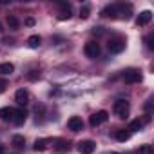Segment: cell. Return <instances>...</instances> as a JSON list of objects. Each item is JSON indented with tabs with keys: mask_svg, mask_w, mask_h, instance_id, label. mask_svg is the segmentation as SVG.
I'll return each mask as SVG.
<instances>
[{
	"mask_svg": "<svg viewBox=\"0 0 154 154\" xmlns=\"http://www.w3.org/2000/svg\"><path fill=\"white\" fill-rule=\"evenodd\" d=\"M147 120H149V118H145V120H140V118H138V120H132V122L129 123V129H127V131H131V132L141 131V129H143V125L147 123Z\"/></svg>",
	"mask_w": 154,
	"mask_h": 154,
	"instance_id": "11",
	"label": "cell"
},
{
	"mask_svg": "<svg viewBox=\"0 0 154 154\" xmlns=\"http://www.w3.org/2000/svg\"><path fill=\"white\" fill-rule=\"evenodd\" d=\"M94 149H96V145H94V141H91V140H84V141L78 143V152H80V154H93Z\"/></svg>",
	"mask_w": 154,
	"mask_h": 154,
	"instance_id": "5",
	"label": "cell"
},
{
	"mask_svg": "<svg viewBox=\"0 0 154 154\" xmlns=\"http://www.w3.org/2000/svg\"><path fill=\"white\" fill-rule=\"evenodd\" d=\"M84 53L87 58H98L100 56V45L96 42H87L84 47Z\"/></svg>",
	"mask_w": 154,
	"mask_h": 154,
	"instance_id": "3",
	"label": "cell"
},
{
	"mask_svg": "<svg viewBox=\"0 0 154 154\" xmlns=\"http://www.w3.org/2000/svg\"><path fill=\"white\" fill-rule=\"evenodd\" d=\"M13 145H15L17 149H22V147L26 145V140H24V136H20V134L13 136Z\"/></svg>",
	"mask_w": 154,
	"mask_h": 154,
	"instance_id": "21",
	"label": "cell"
},
{
	"mask_svg": "<svg viewBox=\"0 0 154 154\" xmlns=\"http://www.w3.org/2000/svg\"><path fill=\"white\" fill-rule=\"evenodd\" d=\"M17 125H22L26 120H27V111L26 109H17V111H13V118H11Z\"/></svg>",
	"mask_w": 154,
	"mask_h": 154,
	"instance_id": "8",
	"label": "cell"
},
{
	"mask_svg": "<svg viewBox=\"0 0 154 154\" xmlns=\"http://www.w3.org/2000/svg\"><path fill=\"white\" fill-rule=\"evenodd\" d=\"M26 24H27V26H33V24H35V20H33V18H27V20H26Z\"/></svg>",
	"mask_w": 154,
	"mask_h": 154,
	"instance_id": "26",
	"label": "cell"
},
{
	"mask_svg": "<svg viewBox=\"0 0 154 154\" xmlns=\"http://www.w3.org/2000/svg\"><path fill=\"white\" fill-rule=\"evenodd\" d=\"M0 154H4V149H2V147H0Z\"/></svg>",
	"mask_w": 154,
	"mask_h": 154,
	"instance_id": "27",
	"label": "cell"
},
{
	"mask_svg": "<svg viewBox=\"0 0 154 154\" xmlns=\"http://www.w3.org/2000/svg\"><path fill=\"white\" fill-rule=\"evenodd\" d=\"M89 13H91V9H89V6H84L82 9H80V18H89Z\"/></svg>",
	"mask_w": 154,
	"mask_h": 154,
	"instance_id": "23",
	"label": "cell"
},
{
	"mask_svg": "<svg viewBox=\"0 0 154 154\" xmlns=\"http://www.w3.org/2000/svg\"><path fill=\"white\" fill-rule=\"evenodd\" d=\"M129 138H131V132L125 131V129H122V131L116 132V140H118V141H127Z\"/></svg>",
	"mask_w": 154,
	"mask_h": 154,
	"instance_id": "18",
	"label": "cell"
},
{
	"mask_svg": "<svg viewBox=\"0 0 154 154\" xmlns=\"http://www.w3.org/2000/svg\"><path fill=\"white\" fill-rule=\"evenodd\" d=\"M125 45H127V42H125V38H122V36L111 38L109 44H107V47H109L111 53H122V51L125 49Z\"/></svg>",
	"mask_w": 154,
	"mask_h": 154,
	"instance_id": "2",
	"label": "cell"
},
{
	"mask_svg": "<svg viewBox=\"0 0 154 154\" xmlns=\"http://www.w3.org/2000/svg\"><path fill=\"white\" fill-rule=\"evenodd\" d=\"M0 31H2V26H0Z\"/></svg>",
	"mask_w": 154,
	"mask_h": 154,
	"instance_id": "28",
	"label": "cell"
},
{
	"mask_svg": "<svg viewBox=\"0 0 154 154\" xmlns=\"http://www.w3.org/2000/svg\"><path fill=\"white\" fill-rule=\"evenodd\" d=\"M11 118H13V109L11 107H2V109H0V120L9 122Z\"/></svg>",
	"mask_w": 154,
	"mask_h": 154,
	"instance_id": "14",
	"label": "cell"
},
{
	"mask_svg": "<svg viewBox=\"0 0 154 154\" xmlns=\"http://www.w3.org/2000/svg\"><path fill=\"white\" fill-rule=\"evenodd\" d=\"M8 26H9V29H18V27H20V22H18L17 17L8 15Z\"/></svg>",
	"mask_w": 154,
	"mask_h": 154,
	"instance_id": "15",
	"label": "cell"
},
{
	"mask_svg": "<svg viewBox=\"0 0 154 154\" xmlns=\"http://www.w3.org/2000/svg\"><path fill=\"white\" fill-rule=\"evenodd\" d=\"M107 118H109V112L107 111H98V112H94L93 116H91V125L93 127H96V125H100V123H103V122H107Z\"/></svg>",
	"mask_w": 154,
	"mask_h": 154,
	"instance_id": "6",
	"label": "cell"
},
{
	"mask_svg": "<svg viewBox=\"0 0 154 154\" xmlns=\"http://www.w3.org/2000/svg\"><path fill=\"white\" fill-rule=\"evenodd\" d=\"M123 80H125L127 84H138V82L141 80V72H140V71H134V69H131V71H125V74H123Z\"/></svg>",
	"mask_w": 154,
	"mask_h": 154,
	"instance_id": "7",
	"label": "cell"
},
{
	"mask_svg": "<svg viewBox=\"0 0 154 154\" xmlns=\"http://www.w3.org/2000/svg\"><path fill=\"white\" fill-rule=\"evenodd\" d=\"M15 71L13 63H0V74H11Z\"/></svg>",
	"mask_w": 154,
	"mask_h": 154,
	"instance_id": "17",
	"label": "cell"
},
{
	"mask_svg": "<svg viewBox=\"0 0 154 154\" xmlns=\"http://www.w3.org/2000/svg\"><path fill=\"white\" fill-rule=\"evenodd\" d=\"M67 127H69V131H72V132H80V131H84V122H82V118H78V116H71L69 122H67Z\"/></svg>",
	"mask_w": 154,
	"mask_h": 154,
	"instance_id": "4",
	"label": "cell"
},
{
	"mask_svg": "<svg viewBox=\"0 0 154 154\" xmlns=\"http://www.w3.org/2000/svg\"><path fill=\"white\" fill-rule=\"evenodd\" d=\"M54 150H56V152H67V150H69V143H67V141H63V140H58V143H56Z\"/></svg>",
	"mask_w": 154,
	"mask_h": 154,
	"instance_id": "20",
	"label": "cell"
},
{
	"mask_svg": "<svg viewBox=\"0 0 154 154\" xmlns=\"http://www.w3.org/2000/svg\"><path fill=\"white\" fill-rule=\"evenodd\" d=\"M47 143H49V140H36L35 141V150H38V152L45 150L47 149Z\"/></svg>",
	"mask_w": 154,
	"mask_h": 154,
	"instance_id": "19",
	"label": "cell"
},
{
	"mask_svg": "<svg viewBox=\"0 0 154 154\" xmlns=\"http://www.w3.org/2000/svg\"><path fill=\"white\" fill-rule=\"evenodd\" d=\"M112 154H118V152H112Z\"/></svg>",
	"mask_w": 154,
	"mask_h": 154,
	"instance_id": "29",
	"label": "cell"
},
{
	"mask_svg": "<svg viewBox=\"0 0 154 154\" xmlns=\"http://www.w3.org/2000/svg\"><path fill=\"white\" fill-rule=\"evenodd\" d=\"M112 111H114V114H116L118 118H127V116H129V111H131L129 102H125V100H118V102H114Z\"/></svg>",
	"mask_w": 154,
	"mask_h": 154,
	"instance_id": "1",
	"label": "cell"
},
{
	"mask_svg": "<svg viewBox=\"0 0 154 154\" xmlns=\"http://www.w3.org/2000/svg\"><path fill=\"white\" fill-rule=\"evenodd\" d=\"M58 6L62 8V13L58 15V18H60V20H69V18H71V6L65 4V2H60Z\"/></svg>",
	"mask_w": 154,
	"mask_h": 154,
	"instance_id": "12",
	"label": "cell"
},
{
	"mask_svg": "<svg viewBox=\"0 0 154 154\" xmlns=\"http://www.w3.org/2000/svg\"><path fill=\"white\" fill-rule=\"evenodd\" d=\"M152 38H154V35H149V36H147V40H145L149 49H154V45H152Z\"/></svg>",
	"mask_w": 154,
	"mask_h": 154,
	"instance_id": "24",
	"label": "cell"
},
{
	"mask_svg": "<svg viewBox=\"0 0 154 154\" xmlns=\"http://www.w3.org/2000/svg\"><path fill=\"white\" fill-rule=\"evenodd\" d=\"M6 87H8V82L6 80H0V94L6 91Z\"/></svg>",
	"mask_w": 154,
	"mask_h": 154,
	"instance_id": "25",
	"label": "cell"
},
{
	"mask_svg": "<svg viewBox=\"0 0 154 154\" xmlns=\"http://www.w3.org/2000/svg\"><path fill=\"white\" fill-rule=\"evenodd\" d=\"M40 42H42V40H40V36H38V35H33V36H29V38H27V45H29V47H33V49H36V47L40 45Z\"/></svg>",
	"mask_w": 154,
	"mask_h": 154,
	"instance_id": "16",
	"label": "cell"
},
{
	"mask_svg": "<svg viewBox=\"0 0 154 154\" xmlns=\"http://www.w3.org/2000/svg\"><path fill=\"white\" fill-rule=\"evenodd\" d=\"M154 150H152V145H140V149H138V154H152Z\"/></svg>",
	"mask_w": 154,
	"mask_h": 154,
	"instance_id": "22",
	"label": "cell"
},
{
	"mask_svg": "<svg viewBox=\"0 0 154 154\" xmlns=\"http://www.w3.org/2000/svg\"><path fill=\"white\" fill-rule=\"evenodd\" d=\"M102 17H111V18H114V17H118V4H112V6H107L103 11H102Z\"/></svg>",
	"mask_w": 154,
	"mask_h": 154,
	"instance_id": "13",
	"label": "cell"
},
{
	"mask_svg": "<svg viewBox=\"0 0 154 154\" xmlns=\"http://www.w3.org/2000/svg\"><path fill=\"white\" fill-rule=\"evenodd\" d=\"M150 20H152V13L150 11H141L138 20H136V24L138 26H147V24H150Z\"/></svg>",
	"mask_w": 154,
	"mask_h": 154,
	"instance_id": "9",
	"label": "cell"
},
{
	"mask_svg": "<svg viewBox=\"0 0 154 154\" xmlns=\"http://www.w3.org/2000/svg\"><path fill=\"white\" fill-rule=\"evenodd\" d=\"M15 100H17V103H18V105H26V103L29 102V94H27V91L18 89V91H17V94H15Z\"/></svg>",
	"mask_w": 154,
	"mask_h": 154,
	"instance_id": "10",
	"label": "cell"
}]
</instances>
